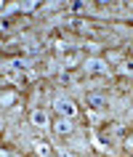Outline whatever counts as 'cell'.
I'll return each instance as SVG.
<instances>
[{
	"label": "cell",
	"instance_id": "cell-2",
	"mask_svg": "<svg viewBox=\"0 0 133 157\" xmlns=\"http://www.w3.org/2000/svg\"><path fill=\"white\" fill-rule=\"evenodd\" d=\"M83 69L88 75H109V67L104 59H85L83 61Z\"/></svg>",
	"mask_w": 133,
	"mask_h": 157
},
{
	"label": "cell",
	"instance_id": "cell-9",
	"mask_svg": "<svg viewBox=\"0 0 133 157\" xmlns=\"http://www.w3.org/2000/svg\"><path fill=\"white\" fill-rule=\"evenodd\" d=\"M59 157H72V155H69V152H61V155H59Z\"/></svg>",
	"mask_w": 133,
	"mask_h": 157
},
{
	"label": "cell",
	"instance_id": "cell-1",
	"mask_svg": "<svg viewBox=\"0 0 133 157\" xmlns=\"http://www.w3.org/2000/svg\"><path fill=\"white\" fill-rule=\"evenodd\" d=\"M53 109H56V112H59L61 117H69V120H72V117L77 115V104H75L72 99H69V96H64V93L53 99Z\"/></svg>",
	"mask_w": 133,
	"mask_h": 157
},
{
	"label": "cell",
	"instance_id": "cell-4",
	"mask_svg": "<svg viewBox=\"0 0 133 157\" xmlns=\"http://www.w3.org/2000/svg\"><path fill=\"white\" fill-rule=\"evenodd\" d=\"M29 123H32L35 128H40V131H45V128L51 125V120H48V115H45L43 109H35L32 115H29Z\"/></svg>",
	"mask_w": 133,
	"mask_h": 157
},
{
	"label": "cell",
	"instance_id": "cell-6",
	"mask_svg": "<svg viewBox=\"0 0 133 157\" xmlns=\"http://www.w3.org/2000/svg\"><path fill=\"white\" fill-rule=\"evenodd\" d=\"M61 51H64V67H75L77 61H80V51H77V48H66V45H61Z\"/></svg>",
	"mask_w": 133,
	"mask_h": 157
},
{
	"label": "cell",
	"instance_id": "cell-5",
	"mask_svg": "<svg viewBox=\"0 0 133 157\" xmlns=\"http://www.w3.org/2000/svg\"><path fill=\"white\" fill-rule=\"evenodd\" d=\"M53 131H56L59 136H69V133L75 131V125H72V120H69V117H59L56 123H53Z\"/></svg>",
	"mask_w": 133,
	"mask_h": 157
},
{
	"label": "cell",
	"instance_id": "cell-8",
	"mask_svg": "<svg viewBox=\"0 0 133 157\" xmlns=\"http://www.w3.org/2000/svg\"><path fill=\"white\" fill-rule=\"evenodd\" d=\"M123 72L128 75V77H133V61H125V67H123Z\"/></svg>",
	"mask_w": 133,
	"mask_h": 157
},
{
	"label": "cell",
	"instance_id": "cell-7",
	"mask_svg": "<svg viewBox=\"0 0 133 157\" xmlns=\"http://www.w3.org/2000/svg\"><path fill=\"white\" fill-rule=\"evenodd\" d=\"M35 152L40 157H51V147L45 144V141H35Z\"/></svg>",
	"mask_w": 133,
	"mask_h": 157
},
{
	"label": "cell",
	"instance_id": "cell-3",
	"mask_svg": "<svg viewBox=\"0 0 133 157\" xmlns=\"http://www.w3.org/2000/svg\"><path fill=\"white\" fill-rule=\"evenodd\" d=\"M85 104H88L91 109H96V112H101V109H107V107H109V99L104 96V93L93 91V93H85Z\"/></svg>",
	"mask_w": 133,
	"mask_h": 157
}]
</instances>
